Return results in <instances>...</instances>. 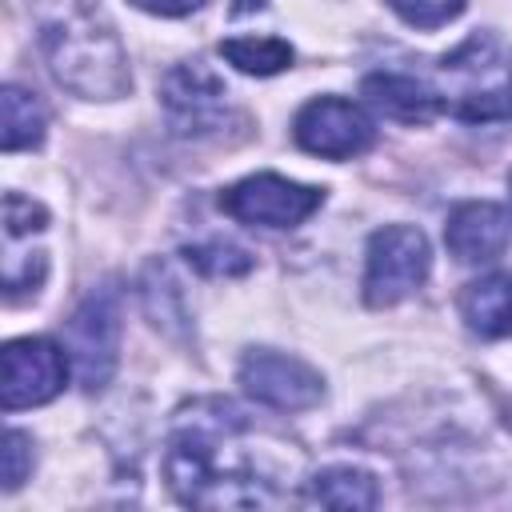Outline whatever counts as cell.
<instances>
[{
    "instance_id": "obj_1",
    "label": "cell",
    "mask_w": 512,
    "mask_h": 512,
    "mask_svg": "<svg viewBox=\"0 0 512 512\" xmlns=\"http://www.w3.org/2000/svg\"><path fill=\"white\" fill-rule=\"evenodd\" d=\"M300 472L304 452L224 396H200L172 412L164 480L188 508H276L304 484Z\"/></svg>"
},
{
    "instance_id": "obj_2",
    "label": "cell",
    "mask_w": 512,
    "mask_h": 512,
    "mask_svg": "<svg viewBox=\"0 0 512 512\" xmlns=\"http://www.w3.org/2000/svg\"><path fill=\"white\" fill-rule=\"evenodd\" d=\"M36 44L64 92L80 100H120L132 92L128 52L96 0H44Z\"/></svg>"
},
{
    "instance_id": "obj_3",
    "label": "cell",
    "mask_w": 512,
    "mask_h": 512,
    "mask_svg": "<svg viewBox=\"0 0 512 512\" xmlns=\"http://www.w3.org/2000/svg\"><path fill=\"white\" fill-rule=\"evenodd\" d=\"M440 76H444V88L440 100H444V112H452L456 120H500L512 112V60H508V48L488 36V32H476L468 36L456 52H448L440 60Z\"/></svg>"
},
{
    "instance_id": "obj_4",
    "label": "cell",
    "mask_w": 512,
    "mask_h": 512,
    "mask_svg": "<svg viewBox=\"0 0 512 512\" xmlns=\"http://www.w3.org/2000/svg\"><path fill=\"white\" fill-rule=\"evenodd\" d=\"M428 268H432L428 236L412 224H384L368 236L360 296L368 308H392L428 280Z\"/></svg>"
},
{
    "instance_id": "obj_5",
    "label": "cell",
    "mask_w": 512,
    "mask_h": 512,
    "mask_svg": "<svg viewBox=\"0 0 512 512\" xmlns=\"http://www.w3.org/2000/svg\"><path fill=\"white\" fill-rule=\"evenodd\" d=\"M216 204L236 224L284 232V228H300L312 212H320L324 188L288 180L280 172H256V176H244V180L228 184Z\"/></svg>"
},
{
    "instance_id": "obj_6",
    "label": "cell",
    "mask_w": 512,
    "mask_h": 512,
    "mask_svg": "<svg viewBox=\"0 0 512 512\" xmlns=\"http://www.w3.org/2000/svg\"><path fill=\"white\" fill-rule=\"evenodd\" d=\"M0 284L4 296L28 300L44 288L48 280V248L40 244V236L48 232V208L32 196L8 192L4 196V212H0Z\"/></svg>"
},
{
    "instance_id": "obj_7",
    "label": "cell",
    "mask_w": 512,
    "mask_h": 512,
    "mask_svg": "<svg viewBox=\"0 0 512 512\" xmlns=\"http://www.w3.org/2000/svg\"><path fill=\"white\" fill-rule=\"evenodd\" d=\"M64 348L72 360V376L84 392H100L112 380L120 364V300L112 288L80 300V308L64 324Z\"/></svg>"
},
{
    "instance_id": "obj_8",
    "label": "cell",
    "mask_w": 512,
    "mask_h": 512,
    "mask_svg": "<svg viewBox=\"0 0 512 512\" xmlns=\"http://www.w3.org/2000/svg\"><path fill=\"white\" fill-rule=\"evenodd\" d=\"M160 108L176 136H216L232 120L228 84L204 60H180L164 72Z\"/></svg>"
},
{
    "instance_id": "obj_9",
    "label": "cell",
    "mask_w": 512,
    "mask_h": 512,
    "mask_svg": "<svg viewBox=\"0 0 512 512\" xmlns=\"http://www.w3.org/2000/svg\"><path fill=\"white\" fill-rule=\"evenodd\" d=\"M72 376L68 348L48 336H20L4 344L0 356V404L4 412L48 404L64 392Z\"/></svg>"
},
{
    "instance_id": "obj_10",
    "label": "cell",
    "mask_w": 512,
    "mask_h": 512,
    "mask_svg": "<svg viewBox=\"0 0 512 512\" xmlns=\"http://www.w3.org/2000/svg\"><path fill=\"white\" fill-rule=\"evenodd\" d=\"M236 380L248 400L272 412H308L324 400V376L308 360L276 348H248L236 364Z\"/></svg>"
},
{
    "instance_id": "obj_11",
    "label": "cell",
    "mask_w": 512,
    "mask_h": 512,
    "mask_svg": "<svg viewBox=\"0 0 512 512\" xmlns=\"http://www.w3.org/2000/svg\"><path fill=\"white\" fill-rule=\"evenodd\" d=\"M292 140L320 160H352L376 144V120L348 96H316L292 120Z\"/></svg>"
},
{
    "instance_id": "obj_12",
    "label": "cell",
    "mask_w": 512,
    "mask_h": 512,
    "mask_svg": "<svg viewBox=\"0 0 512 512\" xmlns=\"http://www.w3.org/2000/svg\"><path fill=\"white\" fill-rule=\"evenodd\" d=\"M512 220L492 200H464L448 212L444 244L460 264H488L508 248Z\"/></svg>"
},
{
    "instance_id": "obj_13",
    "label": "cell",
    "mask_w": 512,
    "mask_h": 512,
    "mask_svg": "<svg viewBox=\"0 0 512 512\" xmlns=\"http://www.w3.org/2000/svg\"><path fill=\"white\" fill-rule=\"evenodd\" d=\"M364 100L368 108H376L380 116L396 120V124H428L444 112L440 92L408 72H372L364 76Z\"/></svg>"
},
{
    "instance_id": "obj_14",
    "label": "cell",
    "mask_w": 512,
    "mask_h": 512,
    "mask_svg": "<svg viewBox=\"0 0 512 512\" xmlns=\"http://www.w3.org/2000/svg\"><path fill=\"white\" fill-rule=\"evenodd\" d=\"M460 320L480 340L512 336V272H488L460 292Z\"/></svg>"
},
{
    "instance_id": "obj_15",
    "label": "cell",
    "mask_w": 512,
    "mask_h": 512,
    "mask_svg": "<svg viewBox=\"0 0 512 512\" xmlns=\"http://www.w3.org/2000/svg\"><path fill=\"white\" fill-rule=\"evenodd\" d=\"M304 500L320 508H340V512H368L380 504V484L368 468L328 464L304 480Z\"/></svg>"
},
{
    "instance_id": "obj_16",
    "label": "cell",
    "mask_w": 512,
    "mask_h": 512,
    "mask_svg": "<svg viewBox=\"0 0 512 512\" xmlns=\"http://www.w3.org/2000/svg\"><path fill=\"white\" fill-rule=\"evenodd\" d=\"M0 104H4V132H0L4 152L40 148L44 144V132H48V108H44V100L32 88H24V84H4Z\"/></svg>"
},
{
    "instance_id": "obj_17",
    "label": "cell",
    "mask_w": 512,
    "mask_h": 512,
    "mask_svg": "<svg viewBox=\"0 0 512 512\" xmlns=\"http://www.w3.org/2000/svg\"><path fill=\"white\" fill-rule=\"evenodd\" d=\"M220 56L244 76H276L296 60L292 44L280 36H228L220 40Z\"/></svg>"
},
{
    "instance_id": "obj_18",
    "label": "cell",
    "mask_w": 512,
    "mask_h": 512,
    "mask_svg": "<svg viewBox=\"0 0 512 512\" xmlns=\"http://www.w3.org/2000/svg\"><path fill=\"white\" fill-rule=\"evenodd\" d=\"M184 260H188V268H196L200 276H212V280H232V276H248L252 272L248 248H240V244H232L224 236L188 244L184 248Z\"/></svg>"
},
{
    "instance_id": "obj_19",
    "label": "cell",
    "mask_w": 512,
    "mask_h": 512,
    "mask_svg": "<svg viewBox=\"0 0 512 512\" xmlns=\"http://www.w3.org/2000/svg\"><path fill=\"white\" fill-rule=\"evenodd\" d=\"M384 4L412 28H444L464 12L468 0H384Z\"/></svg>"
},
{
    "instance_id": "obj_20",
    "label": "cell",
    "mask_w": 512,
    "mask_h": 512,
    "mask_svg": "<svg viewBox=\"0 0 512 512\" xmlns=\"http://www.w3.org/2000/svg\"><path fill=\"white\" fill-rule=\"evenodd\" d=\"M32 436L20 428L4 432V492H16L32 476Z\"/></svg>"
},
{
    "instance_id": "obj_21",
    "label": "cell",
    "mask_w": 512,
    "mask_h": 512,
    "mask_svg": "<svg viewBox=\"0 0 512 512\" xmlns=\"http://www.w3.org/2000/svg\"><path fill=\"white\" fill-rule=\"evenodd\" d=\"M140 12H148V16H168V20H176V16H192L196 8H204L208 0H132Z\"/></svg>"
},
{
    "instance_id": "obj_22",
    "label": "cell",
    "mask_w": 512,
    "mask_h": 512,
    "mask_svg": "<svg viewBox=\"0 0 512 512\" xmlns=\"http://www.w3.org/2000/svg\"><path fill=\"white\" fill-rule=\"evenodd\" d=\"M504 424H508V432H512V400H508V408H504Z\"/></svg>"
},
{
    "instance_id": "obj_23",
    "label": "cell",
    "mask_w": 512,
    "mask_h": 512,
    "mask_svg": "<svg viewBox=\"0 0 512 512\" xmlns=\"http://www.w3.org/2000/svg\"><path fill=\"white\" fill-rule=\"evenodd\" d=\"M508 192H512V176H508Z\"/></svg>"
}]
</instances>
